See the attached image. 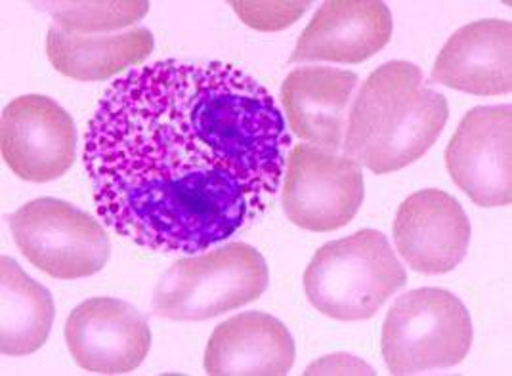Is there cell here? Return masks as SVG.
<instances>
[{"instance_id": "1", "label": "cell", "mask_w": 512, "mask_h": 376, "mask_svg": "<svg viewBox=\"0 0 512 376\" xmlns=\"http://www.w3.org/2000/svg\"><path fill=\"white\" fill-rule=\"evenodd\" d=\"M291 144L272 94L239 67L163 60L107 88L83 163L107 228L150 251L195 254L268 209Z\"/></svg>"}, {"instance_id": "2", "label": "cell", "mask_w": 512, "mask_h": 376, "mask_svg": "<svg viewBox=\"0 0 512 376\" xmlns=\"http://www.w3.org/2000/svg\"><path fill=\"white\" fill-rule=\"evenodd\" d=\"M444 94L428 88L421 67L394 60L363 83L348 117L342 151L375 174L419 161L448 123Z\"/></svg>"}, {"instance_id": "3", "label": "cell", "mask_w": 512, "mask_h": 376, "mask_svg": "<svg viewBox=\"0 0 512 376\" xmlns=\"http://www.w3.org/2000/svg\"><path fill=\"white\" fill-rule=\"evenodd\" d=\"M406 283V268L377 230L325 243L304 272L310 304L337 321L371 319Z\"/></svg>"}, {"instance_id": "4", "label": "cell", "mask_w": 512, "mask_h": 376, "mask_svg": "<svg viewBox=\"0 0 512 376\" xmlns=\"http://www.w3.org/2000/svg\"><path fill=\"white\" fill-rule=\"evenodd\" d=\"M270 283L264 256L247 243L180 258L161 275L153 315L172 321H207L258 300Z\"/></svg>"}, {"instance_id": "5", "label": "cell", "mask_w": 512, "mask_h": 376, "mask_svg": "<svg viewBox=\"0 0 512 376\" xmlns=\"http://www.w3.org/2000/svg\"><path fill=\"white\" fill-rule=\"evenodd\" d=\"M472 338L465 304L449 291L425 287L394 302L384 319L381 352L392 375H417L459 365Z\"/></svg>"}, {"instance_id": "6", "label": "cell", "mask_w": 512, "mask_h": 376, "mask_svg": "<svg viewBox=\"0 0 512 376\" xmlns=\"http://www.w3.org/2000/svg\"><path fill=\"white\" fill-rule=\"evenodd\" d=\"M10 230L35 268L62 281L102 272L111 254L104 226L85 210L54 197L22 205L10 216Z\"/></svg>"}, {"instance_id": "7", "label": "cell", "mask_w": 512, "mask_h": 376, "mask_svg": "<svg viewBox=\"0 0 512 376\" xmlns=\"http://www.w3.org/2000/svg\"><path fill=\"white\" fill-rule=\"evenodd\" d=\"M281 203L287 218L302 230L327 233L348 226L362 209V165L337 151L299 144L283 174Z\"/></svg>"}, {"instance_id": "8", "label": "cell", "mask_w": 512, "mask_h": 376, "mask_svg": "<svg viewBox=\"0 0 512 376\" xmlns=\"http://www.w3.org/2000/svg\"><path fill=\"white\" fill-rule=\"evenodd\" d=\"M511 140V104L470 109L451 136L446 167L474 205L493 209L511 203Z\"/></svg>"}, {"instance_id": "9", "label": "cell", "mask_w": 512, "mask_h": 376, "mask_svg": "<svg viewBox=\"0 0 512 376\" xmlns=\"http://www.w3.org/2000/svg\"><path fill=\"white\" fill-rule=\"evenodd\" d=\"M2 159L27 182L44 184L62 178L77 159L73 117L48 96L27 94L2 111Z\"/></svg>"}, {"instance_id": "10", "label": "cell", "mask_w": 512, "mask_h": 376, "mask_svg": "<svg viewBox=\"0 0 512 376\" xmlns=\"http://www.w3.org/2000/svg\"><path fill=\"white\" fill-rule=\"evenodd\" d=\"M65 342L75 363L96 375H127L150 354L148 319L111 296L88 298L65 321Z\"/></svg>"}, {"instance_id": "11", "label": "cell", "mask_w": 512, "mask_h": 376, "mask_svg": "<svg viewBox=\"0 0 512 376\" xmlns=\"http://www.w3.org/2000/svg\"><path fill=\"white\" fill-rule=\"evenodd\" d=\"M394 241L413 272H453L467 256L469 216L463 205L442 189H421L400 205L394 220Z\"/></svg>"}, {"instance_id": "12", "label": "cell", "mask_w": 512, "mask_h": 376, "mask_svg": "<svg viewBox=\"0 0 512 376\" xmlns=\"http://www.w3.org/2000/svg\"><path fill=\"white\" fill-rule=\"evenodd\" d=\"M392 37V14L381 0H327L308 23L291 63H362Z\"/></svg>"}, {"instance_id": "13", "label": "cell", "mask_w": 512, "mask_h": 376, "mask_svg": "<svg viewBox=\"0 0 512 376\" xmlns=\"http://www.w3.org/2000/svg\"><path fill=\"white\" fill-rule=\"evenodd\" d=\"M430 83L474 96H501L512 88V25L505 20L472 21L455 31L440 50Z\"/></svg>"}, {"instance_id": "14", "label": "cell", "mask_w": 512, "mask_h": 376, "mask_svg": "<svg viewBox=\"0 0 512 376\" xmlns=\"http://www.w3.org/2000/svg\"><path fill=\"white\" fill-rule=\"evenodd\" d=\"M211 376H283L295 365V340L270 314L245 312L220 323L205 350Z\"/></svg>"}, {"instance_id": "15", "label": "cell", "mask_w": 512, "mask_h": 376, "mask_svg": "<svg viewBox=\"0 0 512 376\" xmlns=\"http://www.w3.org/2000/svg\"><path fill=\"white\" fill-rule=\"evenodd\" d=\"M360 83L354 71L297 67L281 84V104L289 128L300 140L331 151L342 149L346 107Z\"/></svg>"}, {"instance_id": "16", "label": "cell", "mask_w": 512, "mask_h": 376, "mask_svg": "<svg viewBox=\"0 0 512 376\" xmlns=\"http://www.w3.org/2000/svg\"><path fill=\"white\" fill-rule=\"evenodd\" d=\"M155 39L150 29L134 27L107 37L65 35L56 25L48 29L46 54L58 73L73 81H106L150 58Z\"/></svg>"}, {"instance_id": "17", "label": "cell", "mask_w": 512, "mask_h": 376, "mask_svg": "<svg viewBox=\"0 0 512 376\" xmlns=\"http://www.w3.org/2000/svg\"><path fill=\"white\" fill-rule=\"evenodd\" d=\"M0 352L22 357L41 350L56 317L50 291L8 256L0 260Z\"/></svg>"}, {"instance_id": "18", "label": "cell", "mask_w": 512, "mask_h": 376, "mask_svg": "<svg viewBox=\"0 0 512 376\" xmlns=\"http://www.w3.org/2000/svg\"><path fill=\"white\" fill-rule=\"evenodd\" d=\"M44 10L62 33L81 37L83 33L119 31L144 20L150 12V2H46Z\"/></svg>"}, {"instance_id": "19", "label": "cell", "mask_w": 512, "mask_h": 376, "mask_svg": "<svg viewBox=\"0 0 512 376\" xmlns=\"http://www.w3.org/2000/svg\"><path fill=\"white\" fill-rule=\"evenodd\" d=\"M235 14L241 18L245 25L256 31H281L297 21L308 12L312 2H255V0H235L232 2Z\"/></svg>"}, {"instance_id": "20", "label": "cell", "mask_w": 512, "mask_h": 376, "mask_svg": "<svg viewBox=\"0 0 512 376\" xmlns=\"http://www.w3.org/2000/svg\"><path fill=\"white\" fill-rule=\"evenodd\" d=\"M304 375H375V371L358 357L335 354L312 363Z\"/></svg>"}]
</instances>
